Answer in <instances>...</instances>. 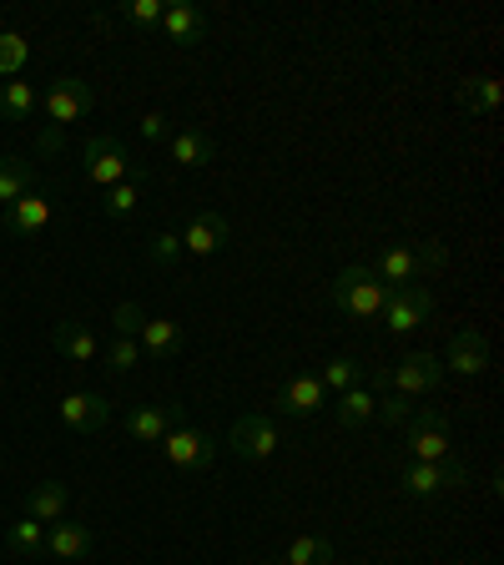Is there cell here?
<instances>
[{
    "label": "cell",
    "instance_id": "cell-37",
    "mask_svg": "<svg viewBox=\"0 0 504 565\" xmlns=\"http://www.w3.org/2000/svg\"><path fill=\"white\" fill-rule=\"evenodd\" d=\"M137 131H141V141H152V147H157V141L172 137V121H167L162 111H147V117L137 121Z\"/></svg>",
    "mask_w": 504,
    "mask_h": 565
},
{
    "label": "cell",
    "instance_id": "cell-26",
    "mask_svg": "<svg viewBox=\"0 0 504 565\" xmlns=\"http://www.w3.org/2000/svg\"><path fill=\"white\" fill-rule=\"evenodd\" d=\"M6 545H11V555H21V561H35V555H46V525L41 520H15V525H6Z\"/></svg>",
    "mask_w": 504,
    "mask_h": 565
},
{
    "label": "cell",
    "instance_id": "cell-1",
    "mask_svg": "<svg viewBox=\"0 0 504 565\" xmlns=\"http://www.w3.org/2000/svg\"><path fill=\"white\" fill-rule=\"evenodd\" d=\"M449 263V247L444 243H419V247H404V243H388L384 253H378L374 263H368V273H374L384 288H399V282H423L435 278L439 268Z\"/></svg>",
    "mask_w": 504,
    "mask_h": 565
},
{
    "label": "cell",
    "instance_id": "cell-2",
    "mask_svg": "<svg viewBox=\"0 0 504 565\" xmlns=\"http://www.w3.org/2000/svg\"><path fill=\"white\" fill-rule=\"evenodd\" d=\"M368 379H374V388H394L404 399H423V394H435L444 384V364H439L435 353H409L394 369H374Z\"/></svg>",
    "mask_w": 504,
    "mask_h": 565
},
{
    "label": "cell",
    "instance_id": "cell-12",
    "mask_svg": "<svg viewBox=\"0 0 504 565\" xmlns=\"http://www.w3.org/2000/svg\"><path fill=\"white\" fill-rule=\"evenodd\" d=\"M227 243H233V223L223 212H192L187 227H182V253H192V258H212Z\"/></svg>",
    "mask_w": 504,
    "mask_h": 565
},
{
    "label": "cell",
    "instance_id": "cell-38",
    "mask_svg": "<svg viewBox=\"0 0 504 565\" xmlns=\"http://www.w3.org/2000/svg\"><path fill=\"white\" fill-rule=\"evenodd\" d=\"M61 147H66V141H61V131H41V141H35V152H41V157H56L61 152Z\"/></svg>",
    "mask_w": 504,
    "mask_h": 565
},
{
    "label": "cell",
    "instance_id": "cell-27",
    "mask_svg": "<svg viewBox=\"0 0 504 565\" xmlns=\"http://www.w3.org/2000/svg\"><path fill=\"white\" fill-rule=\"evenodd\" d=\"M368 369L358 364V359H348V353H339V359H329L323 364V374H318V384L333 388V394H348V388H364Z\"/></svg>",
    "mask_w": 504,
    "mask_h": 565
},
{
    "label": "cell",
    "instance_id": "cell-32",
    "mask_svg": "<svg viewBox=\"0 0 504 565\" xmlns=\"http://www.w3.org/2000/svg\"><path fill=\"white\" fill-rule=\"evenodd\" d=\"M409 414H414V399H404L394 388H374V419H384L388 429H404Z\"/></svg>",
    "mask_w": 504,
    "mask_h": 565
},
{
    "label": "cell",
    "instance_id": "cell-6",
    "mask_svg": "<svg viewBox=\"0 0 504 565\" xmlns=\"http://www.w3.org/2000/svg\"><path fill=\"white\" fill-rule=\"evenodd\" d=\"M378 318H384L388 333H414L419 323L435 318V288H429V282H399V288H388Z\"/></svg>",
    "mask_w": 504,
    "mask_h": 565
},
{
    "label": "cell",
    "instance_id": "cell-22",
    "mask_svg": "<svg viewBox=\"0 0 504 565\" xmlns=\"http://www.w3.org/2000/svg\"><path fill=\"white\" fill-rule=\"evenodd\" d=\"M137 343H141V353H152V359H176V353H182V329H176L172 318H147Z\"/></svg>",
    "mask_w": 504,
    "mask_h": 565
},
{
    "label": "cell",
    "instance_id": "cell-13",
    "mask_svg": "<svg viewBox=\"0 0 504 565\" xmlns=\"http://www.w3.org/2000/svg\"><path fill=\"white\" fill-rule=\"evenodd\" d=\"M61 424L71 435H101L111 424V399L106 394H66L61 399Z\"/></svg>",
    "mask_w": 504,
    "mask_h": 565
},
{
    "label": "cell",
    "instance_id": "cell-8",
    "mask_svg": "<svg viewBox=\"0 0 504 565\" xmlns=\"http://www.w3.org/2000/svg\"><path fill=\"white\" fill-rule=\"evenodd\" d=\"M41 106H46V127L61 131V127H71V121H82L86 111H92V106H96V92L82 82V76H61V82L46 86Z\"/></svg>",
    "mask_w": 504,
    "mask_h": 565
},
{
    "label": "cell",
    "instance_id": "cell-19",
    "mask_svg": "<svg viewBox=\"0 0 504 565\" xmlns=\"http://www.w3.org/2000/svg\"><path fill=\"white\" fill-rule=\"evenodd\" d=\"M86 551H92V525H82V520H56V525H46L51 561H82Z\"/></svg>",
    "mask_w": 504,
    "mask_h": 565
},
{
    "label": "cell",
    "instance_id": "cell-7",
    "mask_svg": "<svg viewBox=\"0 0 504 565\" xmlns=\"http://www.w3.org/2000/svg\"><path fill=\"white\" fill-rule=\"evenodd\" d=\"M82 167H86V177H92L96 188H117V182H127V177H131L127 141L111 137V131H96V137H86Z\"/></svg>",
    "mask_w": 504,
    "mask_h": 565
},
{
    "label": "cell",
    "instance_id": "cell-24",
    "mask_svg": "<svg viewBox=\"0 0 504 565\" xmlns=\"http://www.w3.org/2000/svg\"><path fill=\"white\" fill-rule=\"evenodd\" d=\"M141 192H147V172L141 167H131V177L127 182H117V188H106V202H101V212L106 217H131L137 212V202H141Z\"/></svg>",
    "mask_w": 504,
    "mask_h": 565
},
{
    "label": "cell",
    "instance_id": "cell-11",
    "mask_svg": "<svg viewBox=\"0 0 504 565\" xmlns=\"http://www.w3.org/2000/svg\"><path fill=\"white\" fill-rule=\"evenodd\" d=\"M172 424H182V404H137V409H127L121 429L137 445H162Z\"/></svg>",
    "mask_w": 504,
    "mask_h": 565
},
{
    "label": "cell",
    "instance_id": "cell-28",
    "mask_svg": "<svg viewBox=\"0 0 504 565\" xmlns=\"http://www.w3.org/2000/svg\"><path fill=\"white\" fill-rule=\"evenodd\" d=\"M41 106V96L31 92V82H0V117L6 121H25Z\"/></svg>",
    "mask_w": 504,
    "mask_h": 565
},
{
    "label": "cell",
    "instance_id": "cell-4",
    "mask_svg": "<svg viewBox=\"0 0 504 565\" xmlns=\"http://www.w3.org/2000/svg\"><path fill=\"white\" fill-rule=\"evenodd\" d=\"M394 480H399V490L414 494V500H435V494H449V490H459V484H470V475L459 470V465H449V459H439V465L399 459V465H394Z\"/></svg>",
    "mask_w": 504,
    "mask_h": 565
},
{
    "label": "cell",
    "instance_id": "cell-5",
    "mask_svg": "<svg viewBox=\"0 0 504 565\" xmlns=\"http://www.w3.org/2000/svg\"><path fill=\"white\" fill-rule=\"evenodd\" d=\"M404 455L409 459H423V465H439L449 459V414L444 409H414L409 424H404Z\"/></svg>",
    "mask_w": 504,
    "mask_h": 565
},
{
    "label": "cell",
    "instance_id": "cell-9",
    "mask_svg": "<svg viewBox=\"0 0 504 565\" xmlns=\"http://www.w3.org/2000/svg\"><path fill=\"white\" fill-rule=\"evenodd\" d=\"M282 445L278 424H272V414H243V419L233 424V455L247 459V465H262V459H272Z\"/></svg>",
    "mask_w": 504,
    "mask_h": 565
},
{
    "label": "cell",
    "instance_id": "cell-29",
    "mask_svg": "<svg viewBox=\"0 0 504 565\" xmlns=\"http://www.w3.org/2000/svg\"><path fill=\"white\" fill-rule=\"evenodd\" d=\"M278 565H333V545L323 535H298L288 551H282Z\"/></svg>",
    "mask_w": 504,
    "mask_h": 565
},
{
    "label": "cell",
    "instance_id": "cell-30",
    "mask_svg": "<svg viewBox=\"0 0 504 565\" xmlns=\"http://www.w3.org/2000/svg\"><path fill=\"white\" fill-rule=\"evenodd\" d=\"M339 424L343 429H364V424H374V394H368V388H348V394H339Z\"/></svg>",
    "mask_w": 504,
    "mask_h": 565
},
{
    "label": "cell",
    "instance_id": "cell-21",
    "mask_svg": "<svg viewBox=\"0 0 504 565\" xmlns=\"http://www.w3.org/2000/svg\"><path fill=\"white\" fill-rule=\"evenodd\" d=\"M167 157H172L176 167H207L212 157H217V147H212L207 131H197V127H176L172 137H167Z\"/></svg>",
    "mask_w": 504,
    "mask_h": 565
},
{
    "label": "cell",
    "instance_id": "cell-25",
    "mask_svg": "<svg viewBox=\"0 0 504 565\" xmlns=\"http://www.w3.org/2000/svg\"><path fill=\"white\" fill-rule=\"evenodd\" d=\"M25 192H35V167L25 157H0V207H11Z\"/></svg>",
    "mask_w": 504,
    "mask_h": 565
},
{
    "label": "cell",
    "instance_id": "cell-36",
    "mask_svg": "<svg viewBox=\"0 0 504 565\" xmlns=\"http://www.w3.org/2000/svg\"><path fill=\"white\" fill-rule=\"evenodd\" d=\"M162 11H167L162 0H131V6H127V21L141 25V31H152V25H162Z\"/></svg>",
    "mask_w": 504,
    "mask_h": 565
},
{
    "label": "cell",
    "instance_id": "cell-20",
    "mask_svg": "<svg viewBox=\"0 0 504 565\" xmlns=\"http://www.w3.org/2000/svg\"><path fill=\"white\" fill-rule=\"evenodd\" d=\"M162 31L172 46H197L202 35H207V15H202L197 6H187V0H176V6L162 11Z\"/></svg>",
    "mask_w": 504,
    "mask_h": 565
},
{
    "label": "cell",
    "instance_id": "cell-15",
    "mask_svg": "<svg viewBox=\"0 0 504 565\" xmlns=\"http://www.w3.org/2000/svg\"><path fill=\"white\" fill-rule=\"evenodd\" d=\"M323 399H329V388L318 384V374H293L288 384L278 388V414H293V419H308V414L323 409Z\"/></svg>",
    "mask_w": 504,
    "mask_h": 565
},
{
    "label": "cell",
    "instance_id": "cell-10",
    "mask_svg": "<svg viewBox=\"0 0 504 565\" xmlns=\"http://www.w3.org/2000/svg\"><path fill=\"white\" fill-rule=\"evenodd\" d=\"M162 455L172 459L176 470H207L212 459H217V445H212V435L192 429V424H172L162 439Z\"/></svg>",
    "mask_w": 504,
    "mask_h": 565
},
{
    "label": "cell",
    "instance_id": "cell-33",
    "mask_svg": "<svg viewBox=\"0 0 504 565\" xmlns=\"http://www.w3.org/2000/svg\"><path fill=\"white\" fill-rule=\"evenodd\" d=\"M137 364H141V343L137 339H111V349H106V369H111V374H131Z\"/></svg>",
    "mask_w": 504,
    "mask_h": 565
},
{
    "label": "cell",
    "instance_id": "cell-31",
    "mask_svg": "<svg viewBox=\"0 0 504 565\" xmlns=\"http://www.w3.org/2000/svg\"><path fill=\"white\" fill-rule=\"evenodd\" d=\"M25 61H31V41H25L21 31H0V76L15 82L25 71Z\"/></svg>",
    "mask_w": 504,
    "mask_h": 565
},
{
    "label": "cell",
    "instance_id": "cell-3",
    "mask_svg": "<svg viewBox=\"0 0 504 565\" xmlns=\"http://www.w3.org/2000/svg\"><path fill=\"white\" fill-rule=\"evenodd\" d=\"M384 298H388V288L368 273V263H348V268L333 278V303L348 318H378L384 313Z\"/></svg>",
    "mask_w": 504,
    "mask_h": 565
},
{
    "label": "cell",
    "instance_id": "cell-17",
    "mask_svg": "<svg viewBox=\"0 0 504 565\" xmlns=\"http://www.w3.org/2000/svg\"><path fill=\"white\" fill-rule=\"evenodd\" d=\"M66 510H71V484L41 480V484H31V490H25V515L41 520V525H56V520H66Z\"/></svg>",
    "mask_w": 504,
    "mask_h": 565
},
{
    "label": "cell",
    "instance_id": "cell-16",
    "mask_svg": "<svg viewBox=\"0 0 504 565\" xmlns=\"http://www.w3.org/2000/svg\"><path fill=\"white\" fill-rule=\"evenodd\" d=\"M51 223V202L46 192H25V198H15L11 207H6V233L11 237H35V233H46Z\"/></svg>",
    "mask_w": 504,
    "mask_h": 565
},
{
    "label": "cell",
    "instance_id": "cell-23",
    "mask_svg": "<svg viewBox=\"0 0 504 565\" xmlns=\"http://www.w3.org/2000/svg\"><path fill=\"white\" fill-rule=\"evenodd\" d=\"M459 111L494 117V111H500V76H470V82L459 86Z\"/></svg>",
    "mask_w": 504,
    "mask_h": 565
},
{
    "label": "cell",
    "instance_id": "cell-14",
    "mask_svg": "<svg viewBox=\"0 0 504 565\" xmlns=\"http://www.w3.org/2000/svg\"><path fill=\"white\" fill-rule=\"evenodd\" d=\"M439 364H444V374H484L490 369V339L480 329H459Z\"/></svg>",
    "mask_w": 504,
    "mask_h": 565
},
{
    "label": "cell",
    "instance_id": "cell-34",
    "mask_svg": "<svg viewBox=\"0 0 504 565\" xmlns=\"http://www.w3.org/2000/svg\"><path fill=\"white\" fill-rule=\"evenodd\" d=\"M147 258H152L157 268H172V263L182 258V237H176V233H157L152 243H147Z\"/></svg>",
    "mask_w": 504,
    "mask_h": 565
},
{
    "label": "cell",
    "instance_id": "cell-35",
    "mask_svg": "<svg viewBox=\"0 0 504 565\" xmlns=\"http://www.w3.org/2000/svg\"><path fill=\"white\" fill-rule=\"evenodd\" d=\"M141 323H147V313H141L137 303H117V308H111V329H117V339H137Z\"/></svg>",
    "mask_w": 504,
    "mask_h": 565
},
{
    "label": "cell",
    "instance_id": "cell-18",
    "mask_svg": "<svg viewBox=\"0 0 504 565\" xmlns=\"http://www.w3.org/2000/svg\"><path fill=\"white\" fill-rule=\"evenodd\" d=\"M51 343H56V353H61V359H71V364H96V359H101L96 333L86 329V323H76V318L56 323V329H51Z\"/></svg>",
    "mask_w": 504,
    "mask_h": 565
}]
</instances>
